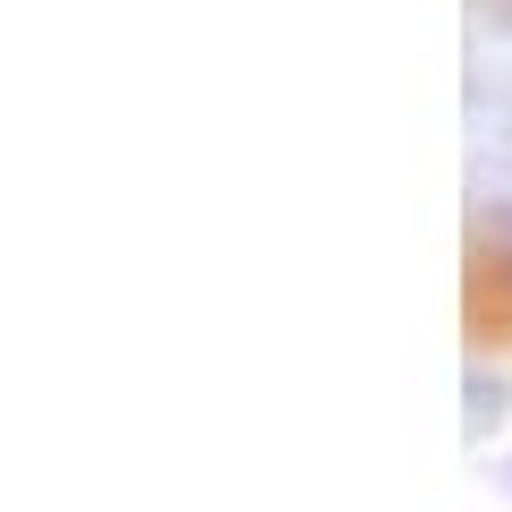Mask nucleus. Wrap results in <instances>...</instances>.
<instances>
[{"label": "nucleus", "mask_w": 512, "mask_h": 512, "mask_svg": "<svg viewBox=\"0 0 512 512\" xmlns=\"http://www.w3.org/2000/svg\"><path fill=\"white\" fill-rule=\"evenodd\" d=\"M461 197L478 248H512V0L461 9Z\"/></svg>", "instance_id": "1"}]
</instances>
